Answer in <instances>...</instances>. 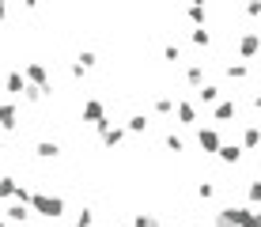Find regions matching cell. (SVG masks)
Wrapping results in <instances>:
<instances>
[{
	"label": "cell",
	"instance_id": "6da1fadb",
	"mask_svg": "<svg viewBox=\"0 0 261 227\" xmlns=\"http://www.w3.org/2000/svg\"><path fill=\"white\" fill-rule=\"evenodd\" d=\"M31 212L42 216V220H61L65 216V201L53 193H31Z\"/></svg>",
	"mask_w": 261,
	"mask_h": 227
},
{
	"label": "cell",
	"instance_id": "7a4b0ae2",
	"mask_svg": "<svg viewBox=\"0 0 261 227\" xmlns=\"http://www.w3.org/2000/svg\"><path fill=\"white\" fill-rule=\"evenodd\" d=\"M250 212L254 208H220V212L212 216V227H246V220H250Z\"/></svg>",
	"mask_w": 261,
	"mask_h": 227
},
{
	"label": "cell",
	"instance_id": "3957f363",
	"mask_svg": "<svg viewBox=\"0 0 261 227\" xmlns=\"http://www.w3.org/2000/svg\"><path fill=\"white\" fill-rule=\"evenodd\" d=\"M23 76H27V84H34V87H42V91H46V98L53 95V84H49V72H46V65H42V61H27Z\"/></svg>",
	"mask_w": 261,
	"mask_h": 227
},
{
	"label": "cell",
	"instance_id": "277c9868",
	"mask_svg": "<svg viewBox=\"0 0 261 227\" xmlns=\"http://www.w3.org/2000/svg\"><path fill=\"white\" fill-rule=\"evenodd\" d=\"M80 114H84V121L95 125V129H106V125H110V121H106V103H102V98H87Z\"/></svg>",
	"mask_w": 261,
	"mask_h": 227
},
{
	"label": "cell",
	"instance_id": "5b68a950",
	"mask_svg": "<svg viewBox=\"0 0 261 227\" xmlns=\"http://www.w3.org/2000/svg\"><path fill=\"white\" fill-rule=\"evenodd\" d=\"M257 53H261V34H257V31H246V34L239 38V57L250 61V57H257Z\"/></svg>",
	"mask_w": 261,
	"mask_h": 227
},
{
	"label": "cell",
	"instance_id": "8992f818",
	"mask_svg": "<svg viewBox=\"0 0 261 227\" xmlns=\"http://www.w3.org/2000/svg\"><path fill=\"white\" fill-rule=\"evenodd\" d=\"M197 144H201L204 156H216L220 144H223V136H220V129H201V133H197Z\"/></svg>",
	"mask_w": 261,
	"mask_h": 227
},
{
	"label": "cell",
	"instance_id": "52a82bcc",
	"mask_svg": "<svg viewBox=\"0 0 261 227\" xmlns=\"http://www.w3.org/2000/svg\"><path fill=\"white\" fill-rule=\"evenodd\" d=\"M0 129H4V133L19 129V106H15V103H0Z\"/></svg>",
	"mask_w": 261,
	"mask_h": 227
},
{
	"label": "cell",
	"instance_id": "ba28073f",
	"mask_svg": "<svg viewBox=\"0 0 261 227\" xmlns=\"http://www.w3.org/2000/svg\"><path fill=\"white\" fill-rule=\"evenodd\" d=\"M174 117L178 125H197V106L186 103V98H174Z\"/></svg>",
	"mask_w": 261,
	"mask_h": 227
},
{
	"label": "cell",
	"instance_id": "9c48e42d",
	"mask_svg": "<svg viewBox=\"0 0 261 227\" xmlns=\"http://www.w3.org/2000/svg\"><path fill=\"white\" fill-rule=\"evenodd\" d=\"M193 91H197V103H201V106H216V103H220V87L208 84V80H204L201 87H193Z\"/></svg>",
	"mask_w": 261,
	"mask_h": 227
},
{
	"label": "cell",
	"instance_id": "30bf717a",
	"mask_svg": "<svg viewBox=\"0 0 261 227\" xmlns=\"http://www.w3.org/2000/svg\"><path fill=\"white\" fill-rule=\"evenodd\" d=\"M4 216H8V223H27V220H31V205H23V201H15V205H8L4 208Z\"/></svg>",
	"mask_w": 261,
	"mask_h": 227
},
{
	"label": "cell",
	"instance_id": "8fae6325",
	"mask_svg": "<svg viewBox=\"0 0 261 227\" xmlns=\"http://www.w3.org/2000/svg\"><path fill=\"white\" fill-rule=\"evenodd\" d=\"M235 114H239V103H235V98H223V103L212 106V117H216V121H231Z\"/></svg>",
	"mask_w": 261,
	"mask_h": 227
},
{
	"label": "cell",
	"instance_id": "7c38bea8",
	"mask_svg": "<svg viewBox=\"0 0 261 227\" xmlns=\"http://www.w3.org/2000/svg\"><path fill=\"white\" fill-rule=\"evenodd\" d=\"M98 136H102V148H118L125 140V129L121 125H106V129H98Z\"/></svg>",
	"mask_w": 261,
	"mask_h": 227
},
{
	"label": "cell",
	"instance_id": "4fadbf2b",
	"mask_svg": "<svg viewBox=\"0 0 261 227\" xmlns=\"http://www.w3.org/2000/svg\"><path fill=\"white\" fill-rule=\"evenodd\" d=\"M220 163H227V167H235V163L242 159V144H220Z\"/></svg>",
	"mask_w": 261,
	"mask_h": 227
},
{
	"label": "cell",
	"instance_id": "5bb4252c",
	"mask_svg": "<svg viewBox=\"0 0 261 227\" xmlns=\"http://www.w3.org/2000/svg\"><path fill=\"white\" fill-rule=\"evenodd\" d=\"M261 148V129L257 125H246L242 129V152H257Z\"/></svg>",
	"mask_w": 261,
	"mask_h": 227
},
{
	"label": "cell",
	"instance_id": "9a60e30c",
	"mask_svg": "<svg viewBox=\"0 0 261 227\" xmlns=\"http://www.w3.org/2000/svg\"><path fill=\"white\" fill-rule=\"evenodd\" d=\"M34 156H38V159H57L61 156V144L57 140H38V144H34Z\"/></svg>",
	"mask_w": 261,
	"mask_h": 227
},
{
	"label": "cell",
	"instance_id": "2e32d148",
	"mask_svg": "<svg viewBox=\"0 0 261 227\" xmlns=\"http://www.w3.org/2000/svg\"><path fill=\"white\" fill-rule=\"evenodd\" d=\"M23 87H27V76H23V72H8V80H4V91H8V95H23Z\"/></svg>",
	"mask_w": 261,
	"mask_h": 227
},
{
	"label": "cell",
	"instance_id": "e0dca14e",
	"mask_svg": "<svg viewBox=\"0 0 261 227\" xmlns=\"http://www.w3.org/2000/svg\"><path fill=\"white\" fill-rule=\"evenodd\" d=\"M148 114H133L129 121H125V133H148Z\"/></svg>",
	"mask_w": 261,
	"mask_h": 227
},
{
	"label": "cell",
	"instance_id": "ac0fdd59",
	"mask_svg": "<svg viewBox=\"0 0 261 227\" xmlns=\"http://www.w3.org/2000/svg\"><path fill=\"white\" fill-rule=\"evenodd\" d=\"M190 42L197 45V49H208V45H212V34L204 31V27H193V31H190Z\"/></svg>",
	"mask_w": 261,
	"mask_h": 227
},
{
	"label": "cell",
	"instance_id": "d6986e66",
	"mask_svg": "<svg viewBox=\"0 0 261 227\" xmlns=\"http://www.w3.org/2000/svg\"><path fill=\"white\" fill-rule=\"evenodd\" d=\"M186 19H190L193 27H204V19H208V12H204V4H190V8H186Z\"/></svg>",
	"mask_w": 261,
	"mask_h": 227
},
{
	"label": "cell",
	"instance_id": "ffe728a7",
	"mask_svg": "<svg viewBox=\"0 0 261 227\" xmlns=\"http://www.w3.org/2000/svg\"><path fill=\"white\" fill-rule=\"evenodd\" d=\"M186 84H190V87H201V84H204V65H186Z\"/></svg>",
	"mask_w": 261,
	"mask_h": 227
},
{
	"label": "cell",
	"instance_id": "44dd1931",
	"mask_svg": "<svg viewBox=\"0 0 261 227\" xmlns=\"http://www.w3.org/2000/svg\"><path fill=\"white\" fill-rule=\"evenodd\" d=\"M15 189H19L15 178H0V201H15Z\"/></svg>",
	"mask_w": 261,
	"mask_h": 227
},
{
	"label": "cell",
	"instance_id": "7402d4cb",
	"mask_svg": "<svg viewBox=\"0 0 261 227\" xmlns=\"http://www.w3.org/2000/svg\"><path fill=\"white\" fill-rule=\"evenodd\" d=\"M72 65H76V68H84V72H87V68H95V65H98V57H95V53H91V49H80V57H76V61H72Z\"/></svg>",
	"mask_w": 261,
	"mask_h": 227
},
{
	"label": "cell",
	"instance_id": "603a6c76",
	"mask_svg": "<svg viewBox=\"0 0 261 227\" xmlns=\"http://www.w3.org/2000/svg\"><path fill=\"white\" fill-rule=\"evenodd\" d=\"M155 114H159V117H170V114H174V98H170V95H159V98H155Z\"/></svg>",
	"mask_w": 261,
	"mask_h": 227
},
{
	"label": "cell",
	"instance_id": "cb8c5ba5",
	"mask_svg": "<svg viewBox=\"0 0 261 227\" xmlns=\"http://www.w3.org/2000/svg\"><path fill=\"white\" fill-rule=\"evenodd\" d=\"M133 227H159V216H151V212H137V216H133Z\"/></svg>",
	"mask_w": 261,
	"mask_h": 227
},
{
	"label": "cell",
	"instance_id": "d4e9b609",
	"mask_svg": "<svg viewBox=\"0 0 261 227\" xmlns=\"http://www.w3.org/2000/svg\"><path fill=\"white\" fill-rule=\"evenodd\" d=\"M227 76H231V80H239V84H242V80L250 76V68L242 65V61H235V65H227Z\"/></svg>",
	"mask_w": 261,
	"mask_h": 227
},
{
	"label": "cell",
	"instance_id": "484cf974",
	"mask_svg": "<svg viewBox=\"0 0 261 227\" xmlns=\"http://www.w3.org/2000/svg\"><path fill=\"white\" fill-rule=\"evenodd\" d=\"M23 98H27V103H42V98H46V91L34 87V84H27V87H23Z\"/></svg>",
	"mask_w": 261,
	"mask_h": 227
},
{
	"label": "cell",
	"instance_id": "4316f807",
	"mask_svg": "<svg viewBox=\"0 0 261 227\" xmlns=\"http://www.w3.org/2000/svg\"><path fill=\"white\" fill-rule=\"evenodd\" d=\"M167 152H174V156H178V152H186V140L178 133H167Z\"/></svg>",
	"mask_w": 261,
	"mask_h": 227
},
{
	"label": "cell",
	"instance_id": "83f0119b",
	"mask_svg": "<svg viewBox=\"0 0 261 227\" xmlns=\"http://www.w3.org/2000/svg\"><path fill=\"white\" fill-rule=\"evenodd\" d=\"M163 61H170V65H178V61H182V49H178L174 42H170V45H163Z\"/></svg>",
	"mask_w": 261,
	"mask_h": 227
},
{
	"label": "cell",
	"instance_id": "f1b7e54d",
	"mask_svg": "<svg viewBox=\"0 0 261 227\" xmlns=\"http://www.w3.org/2000/svg\"><path fill=\"white\" fill-rule=\"evenodd\" d=\"M197 197H201V201H212V197H216V186H212V182H201V186H197Z\"/></svg>",
	"mask_w": 261,
	"mask_h": 227
},
{
	"label": "cell",
	"instance_id": "f546056e",
	"mask_svg": "<svg viewBox=\"0 0 261 227\" xmlns=\"http://www.w3.org/2000/svg\"><path fill=\"white\" fill-rule=\"evenodd\" d=\"M242 12H246L250 19H261V0H246V4H242Z\"/></svg>",
	"mask_w": 261,
	"mask_h": 227
},
{
	"label": "cell",
	"instance_id": "4dcf8cb0",
	"mask_svg": "<svg viewBox=\"0 0 261 227\" xmlns=\"http://www.w3.org/2000/svg\"><path fill=\"white\" fill-rule=\"evenodd\" d=\"M246 227H261V212H250V220H246Z\"/></svg>",
	"mask_w": 261,
	"mask_h": 227
},
{
	"label": "cell",
	"instance_id": "1f68e13d",
	"mask_svg": "<svg viewBox=\"0 0 261 227\" xmlns=\"http://www.w3.org/2000/svg\"><path fill=\"white\" fill-rule=\"evenodd\" d=\"M8 19V4H0V23H4Z\"/></svg>",
	"mask_w": 261,
	"mask_h": 227
},
{
	"label": "cell",
	"instance_id": "d6a6232c",
	"mask_svg": "<svg viewBox=\"0 0 261 227\" xmlns=\"http://www.w3.org/2000/svg\"><path fill=\"white\" fill-rule=\"evenodd\" d=\"M254 106H257V110H261V91H257V95H254Z\"/></svg>",
	"mask_w": 261,
	"mask_h": 227
},
{
	"label": "cell",
	"instance_id": "836d02e7",
	"mask_svg": "<svg viewBox=\"0 0 261 227\" xmlns=\"http://www.w3.org/2000/svg\"><path fill=\"white\" fill-rule=\"evenodd\" d=\"M23 4H27V8H38V0H23Z\"/></svg>",
	"mask_w": 261,
	"mask_h": 227
},
{
	"label": "cell",
	"instance_id": "e575fe53",
	"mask_svg": "<svg viewBox=\"0 0 261 227\" xmlns=\"http://www.w3.org/2000/svg\"><path fill=\"white\" fill-rule=\"evenodd\" d=\"M0 227H12V223H8V220H0Z\"/></svg>",
	"mask_w": 261,
	"mask_h": 227
},
{
	"label": "cell",
	"instance_id": "d590c367",
	"mask_svg": "<svg viewBox=\"0 0 261 227\" xmlns=\"http://www.w3.org/2000/svg\"><path fill=\"white\" fill-rule=\"evenodd\" d=\"M190 4H204V0H190Z\"/></svg>",
	"mask_w": 261,
	"mask_h": 227
},
{
	"label": "cell",
	"instance_id": "8d00e7d4",
	"mask_svg": "<svg viewBox=\"0 0 261 227\" xmlns=\"http://www.w3.org/2000/svg\"><path fill=\"white\" fill-rule=\"evenodd\" d=\"M257 76H261V61H257Z\"/></svg>",
	"mask_w": 261,
	"mask_h": 227
},
{
	"label": "cell",
	"instance_id": "74e56055",
	"mask_svg": "<svg viewBox=\"0 0 261 227\" xmlns=\"http://www.w3.org/2000/svg\"><path fill=\"white\" fill-rule=\"evenodd\" d=\"M0 4H12V0H0Z\"/></svg>",
	"mask_w": 261,
	"mask_h": 227
}]
</instances>
